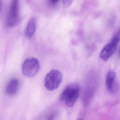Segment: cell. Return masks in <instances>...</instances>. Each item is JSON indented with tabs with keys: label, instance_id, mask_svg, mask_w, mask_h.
Instances as JSON below:
<instances>
[{
	"label": "cell",
	"instance_id": "1",
	"mask_svg": "<svg viewBox=\"0 0 120 120\" xmlns=\"http://www.w3.org/2000/svg\"><path fill=\"white\" fill-rule=\"evenodd\" d=\"M79 94V85L77 84H72L65 88L61 93L60 98L65 101L66 104L68 107H71L76 103Z\"/></svg>",
	"mask_w": 120,
	"mask_h": 120
},
{
	"label": "cell",
	"instance_id": "2",
	"mask_svg": "<svg viewBox=\"0 0 120 120\" xmlns=\"http://www.w3.org/2000/svg\"><path fill=\"white\" fill-rule=\"evenodd\" d=\"M62 78V74L60 71L57 70H52L45 77L44 86L49 91H54L60 86Z\"/></svg>",
	"mask_w": 120,
	"mask_h": 120
},
{
	"label": "cell",
	"instance_id": "3",
	"mask_svg": "<svg viewBox=\"0 0 120 120\" xmlns=\"http://www.w3.org/2000/svg\"><path fill=\"white\" fill-rule=\"evenodd\" d=\"M40 65L39 60L34 58H30L25 60L22 66V72L27 77L35 76L39 71Z\"/></svg>",
	"mask_w": 120,
	"mask_h": 120
},
{
	"label": "cell",
	"instance_id": "4",
	"mask_svg": "<svg viewBox=\"0 0 120 120\" xmlns=\"http://www.w3.org/2000/svg\"><path fill=\"white\" fill-rule=\"evenodd\" d=\"M19 0H11L6 22V26L8 27H14L19 23L20 18L19 15Z\"/></svg>",
	"mask_w": 120,
	"mask_h": 120
},
{
	"label": "cell",
	"instance_id": "5",
	"mask_svg": "<svg viewBox=\"0 0 120 120\" xmlns=\"http://www.w3.org/2000/svg\"><path fill=\"white\" fill-rule=\"evenodd\" d=\"M111 41L103 48L100 53V58L104 61H107L109 60L117 48V44Z\"/></svg>",
	"mask_w": 120,
	"mask_h": 120
},
{
	"label": "cell",
	"instance_id": "6",
	"mask_svg": "<svg viewBox=\"0 0 120 120\" xmlns=\"http://www.w3.org/2000/svg\"><path fill=\"white\" fill-rule=\"evenodd\" d=\"M19 86V82L17 79H13L10 80L8 83L6 92L8 95L13 96L16 94Z\"/></svg>",
	"mask_w": 120,
	"mask_h": 120
},
{
	"label": "cell",
	"instance_id": "7",
	"mask_svg": "<svg viewBox=\"0 0 120 120\" xmlns=\"http://www.w3.org/2000/svg\"><path fill=\"white\" fill-rule=\"evenodd\" d=\"M36 29V20L35 18H31L27 23L25 30V35L28 38H31L34 34Z\"/></svg>",
	"mask_w": 120,
	"mask_h": 120
},
{
	"label": "cell",
	"instance_id": "8",
	"mask_svg": "<svg viewBox=\"0 0 120 120\" xmlns=\"http://www.w3.org/2000/svg\"><path fill=\"white\" fill-rule=\"evenodd\" d=\"M115 77V72L113 71H111L108 73L106 78V86L108 90L111 92H114L116 89L114 84Z\"/></svg>",
	"mask_w": 120,
	"mask_h": 120
},
{
	"label": "cell",
	"instance_id": "9",
	"mask_svg": "<svg viewBox=\"0 0 120 120\" xmlns=\"http://www.w3.org/2000/svg\"><path fill=\"white\" fill-rule=\"evenodd\" d=\"M73 0H63V4L65 8H69L72 4Z\"/></svg>",
	"mask_w": 120,
	"mask_h": 120
},
{
	"label": "cell",
	"instance_id": "10",
	"mask_svg": "<svg viewBox=\"0 0 120 120\" xmlns=\"http://www.w3.org/2000/svg\"><path fill=\"white\" fill-rule=\"evenodd\" d=\"M56 113L55 112L51 113L49 116L46 120H55L56 117Z\"/></svg>",
	"mask_w": 120,
	"mask_h": 120
},
{
	"label": "cell",
	"instance_id": "11",
	"mask_svg": "<svg viewBox=\"0 0 120 120\" xmlns=\"http://www.w3.org/2000/svg\"><path fill=\"white\" fill-rule=\"evenodd\" d=\"M50 2L53 4L56 3L59 1V0H50Z\"/></svg>",
	"mask_w": 120,
	"mask_h": 120
},
{
	"label": "cell",
	"instance_id": "12",
	"mask_svg": "<svg viewBox=\"0 0 120 120\" xmlns=\"http://www.w3.org/2000/svg\"><path fill=\"white\" fill-rule=\"evenodd\" d=\"M119 55H120V50H119Z\"/></svg>",
	"mask_w": 120,
	"mask_h": 120
},
{
	"label": "cell",
	"instance_id": "13",
	"mask_svg": "<svg viewBox=\"0 0 120 120\" xmlns=\"http://www.w3.org/2000/svg\"><path fill=\"white\" fill-rule=\"evenodd\" d=\"M83 120L82 119H78V120Z\"/></svg>",
	"mask_w": 120,
	"mask_h": 120
}]
</instances>
